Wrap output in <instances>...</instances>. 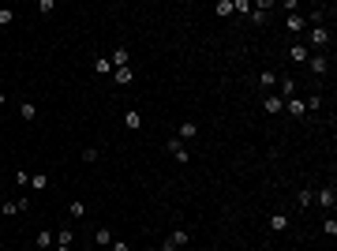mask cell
<instances>
[{
    "mask_svg": "<svg viewBox=\"0 0 337 251\" xmlns=\"http://www.w3.org/2000/svg\"><path fill=\"white\" fill-rule=\"evenodd\" d=\"M19 116H23V120H34V116H38V105H34V101H23V105H19Z\"/></svg>",
    "mask_w": 337,
    "mask_h": 251,
    "instance_id": "16",
    "label": "cell"
},
{
    "mask_svg": "<svg viewBox=\"0 0 337 251\" xmlns=\"http://www.w3.org/2000/svg\"><path fill=\"white\" fill-rule=\"evenodd\" d=\"M289 56H292L296 64H307V60H311V49H307V45H304V42H296L292 49H289Z\"/></svg>",
    "mask_w": 337,
    "mask_h": 251,
    "instance_id": "9",
    "label": "cell"
},
{
    "mask_svg": "<svg viewBox=\"0 0 337 251\" xmlns=\"http://www.w3.org/2000/svg\"><path fill=\"white\" fill-rule=\"evenodd\" d=\"M53 8H56L53 0H38V12H42V15H49V12H53Z\"/></svg>",
    "mask_w": 337,
    "mask_h": 251,
    "instance_id": "30",
    "label": "cell"
},
{
    "mask_svg": "<svg viewBox=\"0 0 337 251\" xmlns=\"http://www.w3.org/2000/svg\"><path fill=\"white\" fill-rule=\"evenodd\" d=\"M214 12H217V15H232V0H217Z\"/></svg>",
    "mask_w": 337,
    "mask_h": 251,
    "instance_id": "26",
    "label": "cell"
},
{
    "mask_svg": "<svg viewBox=\"0 0 337 251\" xmlns=\"http://www.w3.org/2000/svg\"><path fill=\"white\" fill-rule=\"evenodd\" d=\"M94 75H112V60L109 56H98V60H94Z\"/></svg>",
    "mask_w": 337,
    "mask_h": 251,
    "instance_id": "14",
    "label": "cell"
},
{
    "mask_svg": "<svg viewBox=\"0 0 337 251\" xmlns=\"http://www.w3.org/2000/svg\"><path fill=\"white\" fill-rule=\"evenodd\" d=\"M131 79H135V71H131V64H127V68H112V83H116V86H127Z\"/></svg>",
    "mask_w": 337,
    "mask_h": 251,
    "instance_id": "6",
    "label": "cell"
},
{
    "mask_svg": "<svg viewBox=\"0 0 337 251\" xmlns=\"http://www.w3.org/2000/svg\"><path fill=\"white\" fill-rule=\"evenodd\" d=\"M187 240H191V233H187V229H176V233H168V236H165L161 251H180V248H187Z\"/></svg>",
    "mask_w": 337,
    "mask_h": 251,
    "instance_id": "1",
    "label": "cell"
},
{
    "mask_svg": "<svg viewBox=\"0 0 337 251\" xmlns=\"http://www.w3.org/2000/svg\"><path fill=\"white\" fill-rule=\"evenodd\" d=\"M68 214H71V218H86V203L71 199V203H68Z\"/></svg>",
    "mask_w": 337,
    "mask_h": 251,
    "instance_id": "19",
    "label": "cell"
},
{
    "mask_svg": "<svg viewBox=\"0 0 337 251\" xmlns=\"http://www.w3.org/2000/svg\"><path fill=\"white\" fill-rule=\"evenodd\" d=\"M94 244L109 248V244H112V229H98V233H94Z\"/></svg>",
    "mask_w": 337,
    "mask_h": 251,
    "instance_id": "20",
    "label": "cell"
},
{
    "mask_svg": "<svg viewBox=\"0 0 337 251\" xmlns=\"http://www.w3.org/2000/svg\"><path fill=\"white\" fill-rule=\"evenodd\" d=\"M270 229H274V233H285V229H289V218H285V214H274V218H270Z\"/></svg>",
    "mask_w": 337,
    "mask_h": 251,
    "instance_id": "17",
    "label": "cell"
},
{
    "mask_svg": "<svg viewBox=\"0 0 337 251\" xmlns=\"http://www.w3.org/2000/svg\"><path fill=\"white\" fill-rule=\"evenodd\" d=\"M34 244H38V248H53V244H56V236H53V229H42V233H38V240H34Z\"/></svg>",
    "mask_w": 337,
    "mask_h": 251,
    "instance_id": "13",
    "label": "cell"
},
{
    "mask_svg": "<svg viewBox=\"0 0 337 251\" xmlns=\"http://www.w3.org/2000/svg\"><path fill=\"white\" fill-rule=\"evenodd\" d=\"M168 154H172L176 161H191V154H187V146H184L180 139H168Z\"/></svg>",
    "mask_w": 337,
    "mask_h": 251,
    "instance_id": "7",
    "label": "cell"
},
{
    "mask_svg": "<svg viewBox=\"0 0 337 251\" xmlns=\"http://www.w3.org/2000/svg\"><path fill=\"white\" fill-rule=\"evenodd\" d=\"M53 251H71V248H68V244H53Z\"/></svg>",
    "mask_w": 337,
    "mask_h": 251,
    "instance_id": "33",
    "label": "cell"
},
{
    "mask_svg": "<svg viewBox=\"0 0 337 251\" xmlns=\"http://www.w3.org/2000/svg\"><path fill=\"white\" fill-rule=\"evenodd\" d=\"M315 203H322L326 210H334V203H337V191H334V188H322V191H315Z\"/></svg>",
    "mask_w": 337,
    "mask_h": 251,
    "instance_id": "10",
    "label": "cell"
},
{
    "mask_svg": "<svg viewBox=\"0 0 337 251\" xmlns=\"http://www.w3.org/2000/svg\"><path fill=\"white\" fill-rule=\"evenodd\" d=\"M8 23H15V12L12 8H0V27H8Z\"/></svg>",
    "mask_w": 337,
    "mask_h": 251,
    "instance_id": "29",
    "label": "cell"
},
{
    "mask_svg": "<svg viewBox=\"0 0 337 251\" xmlns=\"http://www.w3.org/2000/svg\"><path fill=\"white\" fill-rule=\"evenodd\" d=\"M289 98H296V83L292 79H281V101H289Z\"/></svg>",
    "mask_w": 337,
    "mask_h": 251,
    "instance_id": "15",
    "label": "cell"
},
{
    "mask_svg": "<svg viewBox=\"0 0 337 251\" xmlns=\"http://www.w3.org/2000/svg\"><path fill=\"white\" fill-rule=\"evenodd\" d=\"M109 251H131V248H127L124 240H112V244H109Z\"/></svg>",
    "mask_w": 337,
    "mask_h": 251,
    "instance_id": "32",
    "label": "cell"
},
{
    "mask_svg": "<svg viewBox=\"0 0 337 251\" xmlns=\"http://www.w3.org/2000/svg\"><path fill=\"white\" fill-rule=\"evenodd\" d=\"M311 203H315V191H300V195H296V206H300V210L311 206Z\"/></svg>",
    "mask_w": 337,
    "mask_h": 251,
    "instance_id": "25",
    "label": "cell"
},
{
    "mask_svg": "<svg viewBox=\"0 0 337 251\" xmlns=\"http://www.w3.org/2000/svg\"><path fill=\"white\" fill-rule=\"evenodd\" d=\"M311 109H322V98H319V94H311V98H307V112Z\"/></svg>",
    "mask_w": 337,
    "mask_h": 251,
    "instance_id": "31",
    "label": "cell"
},
{
    "mask_svg": "<svg viewBox=\"0 0 337 251\" xmlns=\"http://www.w3.org/2000/svg\"><path fill=\"white\" fill-rule=\"evenodd\" d=\"M285 112H289V116H307V101L289 98V101H285Z\"/></svg>",
    "mask_w": 337,
    "mask_h": 251,
    "instance_id": "8",
    "label": "cell"
},
{
    "mask_svg": "<svg viewBox=\"0 0 337 251\" xmlns=\"http://www.w3.org/2000/svg\"><path fill=\"white\" fill-rule=\"evenodd\" d=\"M304 45L326 49V45H330V30H326V27H311V30H307V42H304Z\"/></svg>",
    "mask_w": 337,
    "mask_h": 251,
    "instance_id": "2",
    "label": "cell"
},
{
    "mask_svg": "<svg viewBox=\"0 0 337 251\" xmlns=\"http://www.w3.org/2000/svg\"><path fill=\"white\" fill-rule=\"evenodd\" d=\"M322 233H326V236H330V240L337 236V221H334V218H326V221H322Z\"/></svg>",
    "mask_w": 337,
    "mask_h": 251,
    "instance_id": "28",
    "label": "cell"
},
{
    "mask_svg": "<svg viewBox=\"0 0 337 251\" xmlns=\"http://www.w3.org/2000/svg\"><path fill=\"white\" fill-rule=\"evenodd\" d=\"M251 0H232V12H240V15H251Z\"/></svg>",
    "mask_w": 337,
    "mask_h": 251,
    "instance_id": "22",
    "label": "cell"
},
{
    "mask_svg": "<svg viewBox=\"0 0 337 251\" xmlns=\"http://www.w3.org/2000/svg\"><path fill=\"white\" fill-rule=\"evenodd\" d=\"M262 109H266L270 116H277V112H285V101H281L277 94H266V98H262Z\"/></svg>",
    "mask_w": 337,
    "mask_h": 251,
    "instance_id": "4",
    "label": "cell"
},
{
    "mask_svg": "<svg viewBox=\"0 0 337 251\" xmlns=\"http://www.w3.org/2000/svg\"><path fill=\"white\" fill-rule=\"evenodd\" d=\"M4 101H8V98H4V94H0V105H4Z\"/></svg>",
    "mask_w": 337,
    "mask_h": 251,
    "instance_id": "34",
    "label": "cell"
},
{
    "mask_svg": "<svg viewBox=\"0 0 337 251\" xmlns=\"http://www.w3.org/2000/svg\"><path fill=\"white\" fill-rule=\"evenodd\" d=\"M30 188H34V191L49 188V176H45V173H34V176H30Z\"/></svg>",
    "mask_w": 337,
    "mask_h": 251,
    "instance_id": "21",
    "label": "cell"
},
{
    "mask_svg": "<svg viewBox=\"0 0 337 251\" xmlns=\"http://www.w3.org/2000/svg\"><path fill=\"white\" fill-rule=\"evenodd\" d=\"M124 124L131 127V131H135V127L142 124V116H139V109H127V112H124Z\"/></svg>",
    "mask_w": 337,
    "mask_h": 251,
    "instance_id": "18",
    "label": "cell"
},
{
    "mask_svg": "<svg viewBox=\"0 0 337 251\" xmlns=\"http://www.w3.org/2000/svg\"><path fill=\"white\" fill-rule=\"evenodd\" d=\"M56 244H68V248H71V244H75V233H71V229H60V236H56Z\"/></svg>",
    "mask_w": 337,
    "mask_h": 251,
    "instance_id": "27",
    "label": "cell"
},
{
    "mask_svg": "<svg viewBox=\"0 0 337 251\" xmlns=\"http://www.w3.org/2000/svg\"><path fill=\"white\" fill-rule=\"evenodd\" d=\"M285 27L292 30V34H304V30H307V19H304L300 12H289V19H285Z\"/></svg>",
    "mask_w": 337,
    "mask_h": 251,
    "instance_id": "3",
    "label": "cell"
},
{
    "mask_svg": "<svg viewBox=\"0 0 337 251\" xmlns=\"http://www.w3.org/2000/svg\"><path fill=\"white\" fill-rule=\"evenodd\" d=\"M259 83L266 86V90H270V86H277V71H262V75H259Z\"/></svg>",
    "mask_w": 337,
    "mask_h": 251,
    "instance_id": "24",
    "label": "cell"
},
{
    "mask_svg": "<svg viewBox=\"0 0 337 251\" xmlns=\"http://www.w3.org/2000/svg\"><path fill=\"white\" fill-rule=\"evenodd\" d=\"M109 60H112V68H127V49H124V45H120V49H112Z\"/></svg>",
    "mask_w": 337,
    "mask_h": 251,
    "instance_id": "12",
    "label": "cell"
},
{
    "mask_svg": "<svg viewBox=\"0 0 337 251\" xmlns=\"http://www.w3.org/2000/svg\"><path fill=\"white\" fill-rule=\"evenodd\" d=\"M30 203L27 199H8V203H0V214H8V218H12V214H19V210H27Z\"/></svg>",
    "mask_w": 337,
    "mask_h": 251,
    "instance_id": "5",
    "label": "cell"
},
{
    "mask_svg": "<svg viewBox=\"0 0 337 251\" xmlns=\"http://www.w3.org/2000/svg\"><path fill=\"white\" fill-rule=\"evenodd\" d=\"M307 64H311V71H315V75H322V71H326V56H311Z\"/></svg>",
    "mask_w": 337,
    "mask_h": 251,
    "instance_id": "23",
    "label": "cell"
},
{
    "mask_svg": "<svg viewBox=\"0 0 337 251\" xmlns=\"http://www.w3.org/2000/svg\"><path fill=\"white\" fill-rule=\"evenodd\" d=\"M195 135H199V124H195V120H184V124H180V135H176V139H195Z\"/></svg>",
    "mask_w": 337,
    "mask_h": 251,
    "instance_id": "11",
    "label": "cell"
}]
</instances>
